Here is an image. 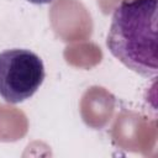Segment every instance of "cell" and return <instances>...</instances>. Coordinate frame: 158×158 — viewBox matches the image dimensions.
Returning a JSON list of instances; mask_svg holds the SVG:
<instances>
[{
    "instance_id": "1",
    "label": "cell",
    "mask_w": 158,
    "mask_h": 158,
    "mask_svg": "<svg viewBox=\"0 0 158 158\" xmlns=\"http://www.w3.org/2000/svg\"><path fill=\"white\" fill-rule=\"evenodd\" d=\"M158 0H126L114 11L106 46L135 73L151 78L158 73Z\"/></svg>"
},
{
    "instance_id": "2",
    "label": "cell",
    "mask_w": 158,
    "mask_h": 158,
    "mask_svg": "<svg viewBox=\"0 0 158 158\" xmlns=\"http://www.w3.org/2000/svg\"><path fill=\"white\" fill-rule=\"evenodd\" d=\"M42 59L32 51L11 48L0 53V96L9 104L30 99L44 80Z\"/></svg>"
},
{
    "instance_id": "3",
    "label": "cell",
    "mask_w": 158,
    "mask_h": 158,
    "mask_svg": "<svg viewBox=\"0 0 158 158\" xmlns=\"http://www.w3.org/2000/svg\"><path fill=\"white\" fill-rule=\"evenodd\" d=\"M27 1H30L32 4H36V5H43V4H49L53 0H27Z\"/></svg>"
}]
</instances>
